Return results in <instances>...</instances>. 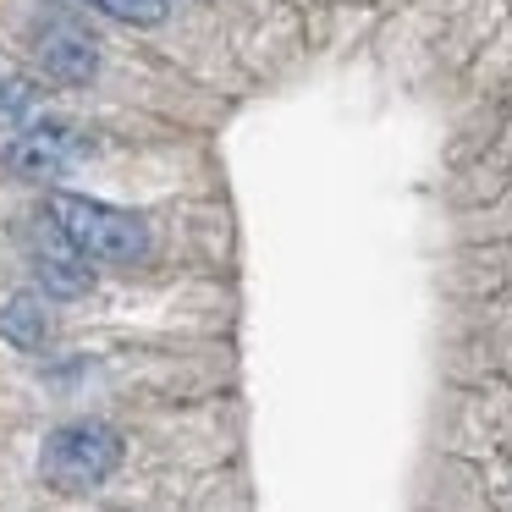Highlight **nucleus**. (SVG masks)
<instances>
[{
	"mask_svg": "<svg viewBox=\"0 0 512 512\" xmlns=\"http://www.w3.org/2000/svg\"><path fill=\"white\" fill-rule=\"evenodd\" d=\"M45 221L56 226L89 265H144L149 259L144 215L122 210V204L89 199V193H45Z\"/></svg>",
	"mask_w": 512,
	"mask_h": 512,
	"instance_id": "obj_1",
	"label": "nucleus"
},
{
	"mask_svg": "<svg viewBox=\"0 0 512 512\" xmlns=\"http://www.w3.org/2000/svg\"><path fill=\"white\" fill-rule=\"evenodd\" d=\"M122 430L105 419H72V424H56L39 446V474H45L50 490L61 496H83V490L105 485V479L122 468Z\"/></svg>",
	"mask_w": 512,
	"mask_h": 512,
	"instance_id": "obj_2",
	"label": "nucleus"
},
{
	"mask_svg": "<svg viewBox=\"0 0 512 512\" xmlns=\"http://www.w3.org/2000/svg\"><path fill=\"white\" fill-rule=\"evenodd\" d=\"M83 155H89V133L83 127L61 122V116H34L12 144L0 149V166H6L12 182H50L67 166H78Z\"/></svg>",
	"mask_w": 512,
	"mask_h": 512,
	"instance_id": "obj_3",
	"label": "nucleus"
},
{
	"mask_svg": "<svg viewBox=\"0 0 512 512\" xmlns=\"http://www.w3.org/2000/svg\"><path fill=\"white\" fill-rule=\"evenodd\" d=\"M34 61L50 83H61V89H83V83H94V72H100L94 39L72 23H50L45 34L34 39Z\"/></svg>",
	"mask_w": 512,
	"mask_h": 512,
	"instance_id": "obj_4",
	"label": "nucleus"
},
{
	"mask_svg": "<svg viewBox=\"0 0 512 512\" xmlns=\"http://www.w3.org/2000/svg\"><path fill=\"white\" fill-rule=\"evenodd\" d=\"M28 259H34V276H39V287H45L50 298H83V292L94 287V265L50 221H45V243L28 248Z\"/></svg>",
	"mask_w": 512,
	"mask_h": 512,
	"instance_id": "obj_5",
	"label": "nucleus"
},
{
	"mask_svg": "<svg viewBox=\"0 0 512 512\" xmlns=\"http://www.w3.org/2000/svg\"><path fill=\"white\" fill-rule=\"evenodd\" d=\"M0 342L23 347V353L50 342V314H45L39 292H12V298L0 303Z\"/></svg>",
	"mask_w": 512,
	"mask_h": 512,
	"instance_id": "obj_6",
	"label": "nucleus"
},
{
	"mask_svg": "<svg viewBox=\"0 0 512 512\" xmlns=\"http://www.w3.org/2000/svg\"><path fill=\"white\" fill-rule=\"evenodd\" d=\"M34 111H39V89L28 78H6L0 83V133H23L28 122H34Z\"/></svg>",
	"mask_w": 512,
	"mask_h": 512,
	"instance_id": "obj_7",
	"label": "nucleus"
},
{
	"mask_svg": "<svg viewBox=\"0 0 512 512\" xmlns=\"http://www.w3.org/2000/svg\"><path fill=\"white\" fill-rule=\"evenodd\" d=\"M83 6L116 17V23H133V28H155V23H166V12H171V0H83Z\"/></svg>",
	"mask_w": 512,
	"mask_h": 512,
	"instance_id": "obj_8",
	"label": "nucleus"
}]
</instances>
